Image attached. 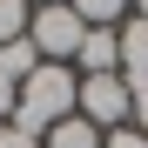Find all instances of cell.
I'll return each instance as SVG.
<instances>
[{
    "label": "cell",
    "mask_w": 148,
    "mask_h": 148,
    "mask_svg": "<svg viewBox=\"0 0 148 148\" xmlns=\"http://www.w3.org/2000/svg\"><path fill=\"white\" fill-rule=\"evenodd\" d=\"M0 148H40V141H34V135H20L14 121H7V128H0Z\"/></svg>",
    "instance_id": "4fadbf2b"
},
{
    "label": "cell",
    "mask_w": 148,
    "mask_h": 148,
    "mask_svg": "<svg viewBox=\"0 0 148 148\" xmlns=\"http://www.w3.org/2000/svg\"><path fill=\"white\" fill-rule=\"evenodd\" d=\"M27 40H34V54H40V61L74 67V54H81L88 27H81V14H74V7H34V20H27Z\"/></svg>",
    "instance_id": "7a4b0ae2"
},
{
    "label": "cell",
    "mask_w": 148,
    "mask_h": 148,
    "mask_svg": "<svg viewBox=\"0 0 148 148\" xmlns=\"http://www.w3.org/2000/svg\"><path fill=\"white\" fill-rule=\"evenodd\" d=\"M74 94H81V74L74 67H34L27 81H20V101H14V128L20 135H34V141H47L61 128V121L74 114Z\"/></svg>",
    "instance_id": "6da1fadb"
},
{
    "label": "cell",
    "mask_w": 148,
    "mask_h": 148,
    "mask_svg": "<svg viewBox=\"0 0 148 148\" xmlns=\"http://www.w3.org/2000/svg\"><path fill=\"white\" fill-rule=\"evenodd\" d=\"M128 108H135V94H128V81H121V74H88L81 94H74V114H81L88 128H101V135L128 128Z\"/></svg>",
    "instance_id": "3957f363"
},
{
    "label": "cell",
    "mask_w": 148,
    "mask_h": 148,
    "mask_svg": "<svg viewBox=\"0 0 148 148\" xmlns=\"http://www.w3.org/2000/svg\"><path fill=\"white\" fill-rule=\"evenodd\" d=\"M74 67H81V81H88V74H121V27H88Z\"/></svg>",
    "instance_id": "277c9868"
},
{
    "label": "cell",
    "mask_w": 148,
    "mask_h": 148,
    "mask_svg": "<svg viewBox=\"0 0 148 148\" xmlns=\"http://www.w3.org/2000/svg\"><path fill=\"white\" fill-rule=\"evenodd\" d=\"M14 101H20V81H7V74H0V128L14 121Z\"/></svg>",
    "instance_id": "8fae6325"
},
{
    "label": "cell",
    "mask_w": 148,
    "mask_h": 148,
    "mask_svg": "<svg viewBox=\"0 0 148 148\" xmlns=\"http://www.w3.org/2000/svg\"><path fill=\"white\" fill-rule=\"evenodd\" d=\"M128 94H135V108H128V128H135V135H148V88H128Z\"/></svg>",
    "instance_id": "30bf717a"
},
{
    "label": "cell",
    "mask_w": 148,
    "mask_h": 148,
    "mask_svg": "<svg viewBox=\"0 0 148 148\" xmlns=\"http://www.w3.org/2000/svg\"><path fill=\"white\" fill-rule=\"evenodd\" d=\"M121 81L128 88H148V20H121Z\"/></svg>",
    "instance_id": "5b68a950"
},
{
    "label": "cell",
    "mask_w": 148,
    "mask_h": 148,
    "mask_svg": "<svg viewBox=\"0 0 148 148\" xmlns=\"http://www.w3.org/2000/svg\"><path fill=\"white\" fill-rule=\"evenodd\" d=\"M67 7L81 14V27H121L135 14V0H67Z\"/></svg>",
    "instance_id": "8992f818"
},
{
    "label": "cell",
    "mask_w": 148,
    "mask_h": 148,
    "mask_svg": "<svg viewBox=\"0 0 148 148\" xmlns=\"http://www.w3.org/2000/svg\"><path fill=\"white\" fill-rule=\"evenodd\" d=\"M27 7H67V0H27Z\"/></svg>",
    "instance_id": "5bb4252c"
},
{
    "label": "cell",
    "mask_w": 148,
    "mask_h": 148,
    "mask_svg": "<svg viewBox=\"0 0 148 148\" xmlns=\"http://www.w3.org/2000/svg\"><path fill=\"white\" fill-rule=\"evenodd\" d=\"M101 148H148V135H135V128H114V135H101Z\"/></svg>",
    "instance_id": "7c38bea8"
},
{
    "label": "cell",
    "mask_w": 148,
    "mask_h": 148,
    "mask_svg": "<svg viewBox=\"0 0 148 148\" xmlns=\"http://www.w3.org/2000/svg\"><path fill=\"white\" fill-rule=\"evenodd\" d=\"M34 67H47L40 54H34V40L27 34H20V40H7V47H0V74H7V81H27V74Z\"/></svg>",
    "instance_id": "52a82bcc"
},
{
    "label": "cell",
    "mask_w": 148,
    "mask_h": 148,
    "mask_svg": "<svg viewBox=\"0 0 148 148\" xmlns=\"http://www.w3.org/2000/svg\"><path fill=\"white\" fill-rule=\"evenodd\" d=\"M27 20H34V7H27V0H0V47L27 34Z\"/></svg>",
    "instance_id": "9c48e42d"
},
{
    "label": "cell",
    "mask_w": 148,
    "mask_h": 148,
    "mask_svg": "<svg viewBox=\"0 0 148 148\" xmlns=\"http://www.w3.org/2000/svg\"><path fill=\"white\" fill-rule=\"evenodd\" d=\"M40 148H101V128H88L81 114H67V121H61V128L47 135Z\"/></svg>",
    "instance_id": "ba28073f"
}]
</instances>
